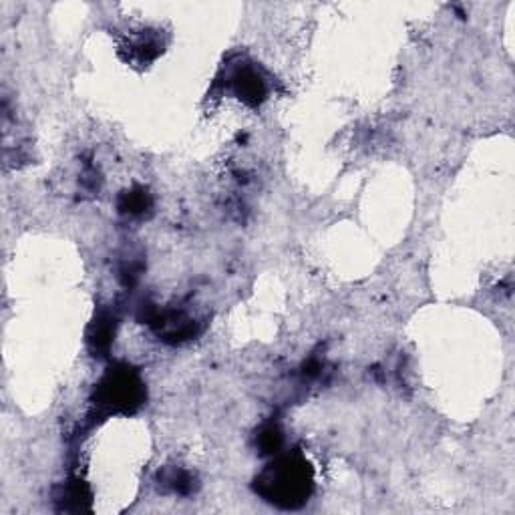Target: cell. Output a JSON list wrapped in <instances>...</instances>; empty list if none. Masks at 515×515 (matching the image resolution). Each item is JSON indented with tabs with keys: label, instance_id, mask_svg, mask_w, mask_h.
Returning a JSON list of instances; mask_svg holds the SVG:
<instances>
[{
	"label": "cell",
	"instance_id": "3957f363",
	"mask_svg": "<svg viewBox=\"0 0 515 515\" xmlns=\"http://www.w3.org/2000/svg\"><path fill=\"white\" fill-rule=\"evenodd\" d=\"M230 85L234 93L248 105H260L268 95V83L262 77L260 69L244 65L234 71Z\"/></svg>",
	"mask_w": 515,
	"mask_h": 515
},
{
	"label": "cell",
	"instance_id": "6da1fadb",
	"mask_svg": "<svg viewBox=\"0 0 515 515\" xmlns=\"http://www.w3.org/2000/svg\"><path fill=\"white\" fill-rule=\"evenodd\" d=\"M258 483V491L272 503L284 507H296L298 503L306 501L312 485L310 469L304 461L294 457H284L270 465Z\"/></svg>",
	"mask_w": 515,
	"mask_h": 515
},
{
	"label": "cell",
	"instance_id": "7a4b0ae2",
	"mask_svg": "<svg viewBox=\"0 0 515 515\" xmlns=\"http://www.w3.org/2000/svg\"><path fill=\"white\" fill-rule=\"evenodd\" d=\"M139 395L141 385L129 373V369H123V373H111L99 389L101 403H109L111 407L125 411H129L133 405H139Z\"/></svg>",
	"mask_w": 515,
	"mask_h": 515
}]
</instances>
